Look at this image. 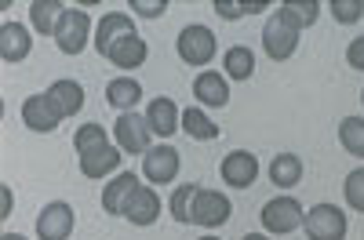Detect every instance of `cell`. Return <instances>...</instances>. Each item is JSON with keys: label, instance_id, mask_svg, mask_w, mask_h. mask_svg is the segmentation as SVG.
Returning <instances> with one entry per match:
<instances>
[{"label": "cell", "instance_id": "cell-27", "mask_svg": "<svg viewBox=\"0 0 364 240\" xmlns=\"http://www.w3.org/2000/svg\"><path fill=\"white\" fill-rule=\"evenodd\" d=\"M197 193H200V186L197 182H182V186H175V193H171V200H168V212H171V219L175 222H193V200H197Z\"/></svg>", "mask_w": 364, "mask_h": 240}, {"label": "cell", "instance_id": "cell-8", "mask_svg": "<svg viewBox=\"0 0 364 240\" xmlns=\"http://www.w3.org/2000/svg\"><path fill=\"white\" fill-rule=\"evenodd\" d=\"M178 168H182V157H178L175 146H154V149L142 157V175H146V182H154V186L175 182Z\"/></svg>", "mask_w": 364, "mask_h": 240}, {"label": "cell", "instance_id": "cell-10", "mask_svg": "<svg viewBox=\"0 0 364 240\" xmlns=\"http://www.w3.org/2000/svg\"><path fill=\"white\" fill-rule=\"evenodd\" d=\"M219 175H223V182H226V186H233V190H248V186H255V178H259V157L248 153V149H233V153L223 157Z\"/></svg>", "mask_w": 364, "mask_h": 240}, {"label": "cell", "instance_id": "cell-31", "mask_svg": "<svg viewBox=\"0 0 364 240\" xmlns=\"http://www.w3.org/2000/svg\"><path fill=\"white\" fill-rule=\"evenodd\" d=\"M266 8H269V4H230V0H215V4H211V11H215L219 18H226V22L259 15V11H266Z\"/></svg>", "mask_w": 364, "mask_h": 240}, {"label": "cell", "instance_id": "cell-22", "mask_svg": "<svg viewBox=\"0 0 364 240\" xmlns=\"http://www.w3.org/2000/svg\"><path fill=\"white\" fill-rule=\"evenodd\" d=\"M48 95H51V102L58 106V113H63L66 120L77 116V113L84 109V87H80L77 80H70V77L55 80V84L48 87Z\"/></svg>", "mask_w": 364, "mask_h": 240}, {"label": "cell", "instance_id": "cell-20", "mask_svg": "<svg viewBox=\"0 0 364 240\" xmlns=\"http://www.w3.org/2000/svg\"><path fill=\"white\" fill-rule=\"evenodd\" d=\"M106 102L117 113H135V106L142 102V84L135 77H113L106 84Z\"/></svg>", "mask_w": 364, "mask_h": 240}, {"label": "cell", "instance_id": "cell-35", "mask_svg": "<svg viewBox=\"0 0 364 240\" xmlns=\"http://www.w3.org/2000/svg\"><path fill=\"white\" fill-rule=\"evenodd\" d=\"M11 215V186L0 190V219H8Z\"/></svg>", "mask_w": 364, "mask_h": 240}, {"label": "cell", "instance_id": "cell-5", "mask_svg": "<svg viewBox=\"0 0 364 240\" xmlns=\"http://www.w3.org/2000/svg\"><path fill=\"white\" fill-rule=\"evenodd\" d=\"M113 138L120 146V153L146 157L149 149H154V131H149L146 116H139V113H120L117 124H113Z\"/></svg>", "mask_w": 364, "mask_h": 240}, {"label": "cell", "instance_id": "cell-7", "mask_svg": "<svg viewBox=\"0 0 364 240\" xmlns=\"http://www.w3.org/2000/svg\"><path fill=\"white\" fill-rule=\"evenodd\" d=\"M233 215V204L226 193L219 190H200L197 200H193V226H204V229H219L226 226Z\"/></svg>", "mask_w": 364, "mask_h": 240}, {"label": "cell", "instance_id": "cell-1", "mask_svg": "<svg viewBox=\"0 0 364 240\" xmlns=\"http://www.w3.org/2000/svg\"><path fill=\"white\" fill-rule=\"evenodd\" d=\"M175 51H178V58H182L186 66H208L211 58H215V51H219V40H215V33H211L208 26L193 22V26H186V29L178 33Z\"/></svg>", "mask_w": 364, "mask_h": 240}, {"label": "cell", "instance_id": "cell-37", "mask_svg": "<svg viewBox=\"0 0 364 240\" xmlns=\"http://www.w3.org/2000/svg\"><path fill=\"white\" fill-rule=\"evenodd\" d=\"M0 240H26V236H22V233H4Z\"/></svg>", "mask_w": 364, "mask_h": 240}, {"label": "cell", "instance_id": "cell-9", "mask_svg": "<svg viewBox=\"0 0 364 240\" xmlns=\"http://www.w3.org/2000/svg\"><path fill=\"white\" fill-rule=\"evenodd\" d=\"M63 113H58V106L51 102V95L48 92H41V95H29L26 102H22V124L29 128V131H41V135H48V131H55L58 124H63Z\"/></svg>", "mask_w": 364, "mask_h": 240}, {"label": "cell", "instance_id": "cell-6", "mask_svg": "<svg viewBox=\"0 0 364 240\" xmlns=\"http://www.w3.org/2000/svg\"><path fill=\"white\" fill-rule=\"evenodd\" d=\"M77 226V212L66 200H51L37 215V240H70Z\"/></svg>", "mask_w": 364, "mask_h": 240}, {"label": "cell", "instance_id": "cell-36", "mask_svg": "<svg viewBox=\"0 0 364 240\" xmlns=\"http://www.w3.org/2000/svg\"><path fill=\"white\" fill-rule=\"evenodd\" d=\"M240 240H269L266 233H248V236H240Z\"/></svg>", "mask_w": 364, "mask_h": 240}, {"label": "cell", "instance_id": "cell-17", "mask_svg": "<svg viewBox=\"0 0 364 240\" xmlns=\"http://www.w3.org/2000/svg\"><path fill=\"white\" fill-rule=\"evenodd\" d=\"M106 58H109V62H113L117 70L132 73V70L146 66V58H149V44H146L139 33H128V37H120V40L106 51Z\"/></svg>", "mask_w": 364, "mask_h": 240}, {"label": "cell", "instance_id": "cell-29", "mask_svg": "<svg viewBox=\"0 0 364 240\" xmlns=\"http://www.w3.org/2000/svg\"><path fill=\"white\" fill-rule=\"evenodd\" d=\"M106 142H109V135H106L102 124H80V128L73 131V149H77V153H84V149H95V146H106Z\"/></svg>", "mask_w": 364, "mask_h": 240}, {"label": "cell", "instance_id": "cell-12", "mask_svg": "<svg viewBox=\"0 0 364 240\" xmlns=\"http://www.w3.org/2000/svg\"><path fill=\"white\" fill-rule=\"evenodd\" d=\"M193 99L200 102V109H223L230 102V80L219 70H200L193 77Z\"/></svg>", "mask_w": 364, "mask_h": 240}, {"label": "cell", "instance_id": "cell-16", "mask_svg": "<svg viewBox=\"0 0 364 240\" xmlns=\"http://www.w3.org/2000/svg\"><path fill=\"white\" fill-rule=\"evenodd\" d=\"M29 51H33V37H29V29L22 22L0 26V58H4L8 66H18L22 58H29Z\"/></svg>", "mask_w": 364, "mask_h": 240}, {"label": "cell", "instance_id": "cell-25", "mask_svg": "<svg viewBox=\"0 0 364 240\" xmlns=\"http://www.w3.org/2000/svg\"><path fill=\"white\" fill-rule=\"evenodd\" d=\"M182 131H186L190 138H197V142H211V138H219V135H223V128H219V124H211V116H208L200 106L182 109Z\"/></svg>", "mask_w": 364, "mask_h": 240}, {"label": "cell", "instance_id": "cell-34", "mask_svg": "<svg viewBox=\"0 0 364 240\" xmlns=\"http://www.w3.org/2000/svg\"><path fill=\"white\" fill-rule=\"evenodd\" d=\"M346 62H350L353 70L364 73V37H353V40H350V48H346Z\"/></svg>", "mask_w": 364, "mask_h": 240}, {"label": "cell", "instance_id": "cell-13", "mask_svg": "<svg viewBox=\"0 0 364 240\" xmlns=\"http://www.w3.org/2000/svg\"><path fill=\"white\" fill-rule=\"evenodd\" d=\"M120 146L106 142V146H95V149H84V153H77L80 160V175L84 178H106L113 171H120Z\"/></svg>", "mask_w": 364, "mask_h": 240}, {"label": "cell", "instance_id": "cell-30", "mask_svg": "<svg viewBox=\"0 0 364 240\" xmlns=\"http://www.w3.org/2000/svg\"><path fill=\"white\" fill-rule=\"evenodd\" d=\"M343 197H346V204L353 207V212H360V215H364V168H353V171L346 175V182H343Z\"/></svg>", "mask_w": 364, "mask_h": 240}, {"label": "cell", "instance_id": "cell-38", "mask_svg": "<svg viewBox=\"0 0 364 240\" xmlns=\"http://www.w3.org/2000/svg\"><path fill=\"white\" fill-rule=\"evenodd\" d=\"M200 240H219V236H200Z\"/></svg>", "mask_w": 364, "mask_h": 240}, {"label": "cell", "instance_id": "cell-28", "mask_svg": "<svg viewBox=\"0 0 364 240\" xmlns=\"http://www.w3.org/2000/svg\"><path fill=\"white\" fill-rule=\"evenodd\" d=\"M339 142L350 157L364 160V116H346L339 120Z\"/></svg>", "mask_w": 364, "mask_h": 240}, {"label": "cell", "instance_id": "cell-32", "mask_svg": "<svg viewBox=\"0 0 364 240\" xmlns=\"http://www.w3.org/2000/svg\"><path fill=\"white\" fill-rule=\"evenodd\" d=\"M331 15H336L339 26H353L364 18V0H331Z\"/></svg>", "mask_w": 364, "mask_h": 240}, {"label": "cell", "instance_id": "cell-39", "mask_svg": "<svg viewBox=\"0 0 364 240\" xmlns=\"http://www.w3.org/2000/svg\"><path fill=\"white\" fill-rule=\"evenodd\" d=\"M360 102H364V92H360Z\"/></svg>", "mask_w": 364, "mask_h": 240}, {"label": "cell", "instance_id": "cell-26", "mask_svg": "<svg viewBox=\"0 0 364 240\" xmlns=\"http://www.w3.org/2000/svg\"><path fill=\"white\" fill-rule=\"evenodd\" d=\"M273 15H277L284 26H291L295 33H302V29H310L321 18V4H317V0H306V4H281Z\"/></svg>", "mask_w": 364, "mask_h": 240}, {"label": "cell", "instance_id": "cell-21", "mask_svg": "<svg viewBox=\"0 0 364 240\" xmlns=\"http://www.w3.org/2000/svg\"><path fill=\"white\" fill-rule=\"evenodd\" d=\"M63 15H66L63 0H33V4H29V26H33L41 37H55Z\"/></svg>", "mask_w": 364, "mask_h": 240}, {"label": "cell", "instance_id": "cell-11", "mask_svg": "<svg viewBox=\"0 0 364 240\" xmlns=\"http://www.w3.org/2000/svg\"><path fill=\"white\" fill-rule=\"evenodd\" d=\"M299 48V33L291 26H284L277 15H269L266 26H262V51L273 58V62H288Z\"/></svg>", "mask_w": 364, "mask_h": 240}, {"label": "cell", "instance_id": "cell-2", "mask_svg": "<svg viewBox=\"0 0 364 240\" xmlns=\"http://www.w3.org/2000/svg\"><path fill=\"white\" fill-rule=\"evenodd\" d=\"M259 219H262V229H266V233L288 236V233L302 229V222H306V212H302V204H299L295 197H273L262 212H259Z\"/></svg>", "mask_w": 364, "mask_h": 240}, {"label": "cell", "instance_id": "cell-3", "mask_svg": "<svg viewBox=\"0 0 364 240\" xmlns=\"http://www.w3.org/2000/svg\"><path fill=\"white\" fill-rule=\"evenodd\" d=\"M310 240H346V212L339 204H314L306 212V222H302Z\"/></svg>", "mask_w": 364, "mask_h": 240}, {"label": "cell", "instance_id": "cell-18", "mask_svg": "<svg viewBox=\"0 0 364 240\" xmlns=\"http://www.w3.org/2000/svg\"><path fill=\"white\" fill-rule=\"evenodd\" d=\"M124 219L132 222V226H154L157 219H161V193L154 190V186H139L135 190V197L128 200V207H124Z\"/></svg>", "mask_w": 364, "mask_h": 240}, {"label": "cell", "instance_id": "cell-24", "mask_svg": "<svg viewBox=\"0 0 364 240\" xmlns=\"http://www.w3.org/2000/svg\"><path fill=\"white\" fill-rule=\"evenodd\" d=\"M223 73H226V80H252L255 77V55H252V48H245V44L226 48Z\"/></svg>", "mask_w": 364, "mask_h": 240}, {"label": "cell", "instance_id": "cell-14", "mask_svg": "<svg viewBox=\"0 0 364 240\" xmlns=\"http://www.w3.org/2000/svg\"><path fill=\"white\" fill-rule=\"evenodd\" d=\"M146 124L157 138H171L175 131H182V113L168 95H157L154 102L146 106Z\"/></svg>", "mask_w": 364, "mask_h": 240}, {"label": "cell", "instance_id": "cell-33", "mask_svg": "<svg viewBox=\"0 0 364 240\" xmlns=\"http://www.w3.org/2000/svg\"><path fill=\"white\" fill-rule=\"evenodd\" d=\"M128 8H132V15H139V18H164V11L171 8L168 0H128Z\"/></svg>", "mask_w": 364, "mask_h": 240}, {"label": "cell", "instance_id": "cell-4", "mask_svg": "<svg viewBox=\"0 0 364 240\" xmlns=\"http://www.w3.org/2000/svg\"><path fill=\"white\" fill-rule=\"evenodd\" d=\"M91 40H95V37H91L87 11L84 8H66L63 22H58V29H55V48L63 55H80Z\"/></svg>", "mask_w": 364, "mask_h": 240}, {"label": "cell", "instance_id": "cell-15", "mask_svg": "<svg viewBox=\"0 0 364 240\" xmlns=\"http://www.w3.org/2000/svg\"><path fill=\"white\" fill-rule=\"evenodd\" d=\"M139 186L142 182H139L135 171H117L113 182H106V190H102V212L106 215H124V207H128V200L135 197Z\"/></svg>", "mask_w": 364, "mask_h": 240}, {"label": "cell", "instance_id": "cell-19", "mask_svg": "<svg viewBox=\"0 0 364 240\" xmlns=\"http://www.w3.org/2000/svg\"><path fill=\"white\" fill-rule=\"evenodd\" d=\"M128 33H135V26H132V15H124V11H106L102 15V22H99V29H95V51L106 58V51L120 40V37H128Z\"/></svg>", "mask_w": 364, "mask_h": 240}, {"label": "cell", "instance_id": "cell-23", "mask_svg": "<svg viewBox=\"0 0 364 240\" xmlns=\"http://www.w3.org/2000/svg\"><path fill=\"white\" fill-rule=\"evenodd\" d=\"M269 182L277 190H295L302 182V157L299 153H277L269 160Z\"/></svg>", "mask_w": 364, "mask_h": 240}]
</instances>
